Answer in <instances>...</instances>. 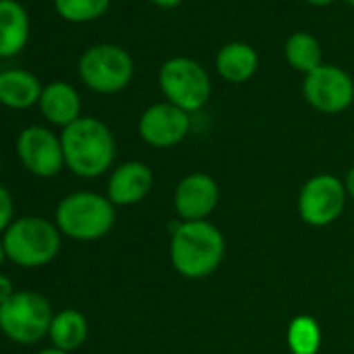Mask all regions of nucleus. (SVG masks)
Listing matches in <instances>:
<instances>
[{"mask_svg":"<svg viewBox=\"0 0 354 354\" xmlns=\"http://www.w3.org/2000/svg\"><path fill=\"white\" fill-rule=\"evenodd\" d=\"M152 184L154 177L146 162L127 160L111 173L106 186V198L115 207H131L148 196Z\"/></svg>","mask_w":354,"mask_h":354,"instance_id":"13","label":"nucleus"},{"mask_svg":"<svg viewBox=\"0 0 354 354\" xmlns=\"http://www.w3.org/2000/svg\"><path fill=\"white\" fill-rule=\"evenodd\" d=\"M13 294H15V288H13L11 277H7V275L0 273V304L7 302Z\"/></svg>","mask_w":354,"mask_h":354,"instance_id":"23","label":"nucleus"},{"mask_svg":"<svg viewBox=\"0 0 354 354\" xmlns=\"http://www.w3.org/2000/svg\"><path fill=\"white\" fill-rule=\"evenodd\" d=\"M15 205L11 192L0 184V234H5L7 227L15 221Z\"/></svg>","mask_w":354,"mask_h":354,"instance_id":"22","label":"nucleus"},{"mask_svg":"<svg viewBox=\"0 0 354 354\" xmlns=\"http://www.w3.org/2000/svg\"><path fill=\"white\" fill-rule=\"evenodd\" d=\"M65 167L77 177H98L115 160V138L111 129L94 117H80L61 133Z\"/></svg>","mask_w":354,"mask_h":354,"instance_id":"2","label":"nucleus"},{"mask_svg":"<svg viewBox=\"0 0 354 354\" xmlns=\"http://www.w3.org/2000/svg\"><path fill=\"white\" fill-rule=\"evenodd\" d=\"M140 136L154 148H169L180 144L190 131V113L171 102H158L140 117Z\"/></svg>","mask_w":354,"mask_h":354,"instance_id":"11","label":"nucleus"},{"mask_svg":"<svg viewBox=\"0 0 354 354\" xmlns=\"http://www.w3.org/2000/svg\"><path fill=\"white\" fill-rule=\"evenodd\" d=\"M30 40V17L17 0H0V59L19 55Z\"/></svg>","mask_w":354,"mask_h":354,"instance_id":"15","label":"nucleus"},{"mask_svg":"<svg viewBox=\"0 0 354 354\" xmlns=\"http://www.w3.org/2000/svg\"><path fill=\"white\" fill-rule=\"evenodd\" d=\"M158 84L167 102L186 113L203 109L211 96V80L203 65L188 57H173L162 63Z\"/></svg>","mask_w":354,"mask_h":354,"instance_id":"6","label":"nucleus"},{"mask_svg":"<svg viewBox=\"0 0 354 354\" xmlns=\"http://www.w3.org/2000/svg\"><path fill=\"white\" fill-rule=\"evenodd\" d=\"M44 119H48L53 125L67 127L80 119L82 113V100L77 90L67 82H53L44 86L40 102H38Z\"/></svg>","mask_w":354,"mask_h":354,"instance_id":"14","label":"nucleus"},{"mask_svg":"<svg viewBox=\"0 0 354 354\" xmlns=\"http://www.w3.org/2000/svg\"><path fill=\"white\" fill-rule=\"evenodd\" d=\"M38 354H69V352H63V350H59V348H44V350H40Z\"/></svg>","mask_w":354,"mask_h":354,"instance_id":"27","label":"nucleus"},{"mask_svg":"<svg viewBox=\"0 0 354 354\" xmlns=\"http://www.w3.org/2000/svg\"><path fill=\"white\" fill-rule=\"evenodd\" d=\"M48 337L55 348L63 352H73L88 337V319L84 317V313L75 308H65L61 313H55L48 329Z\"/></svg>","mask_w":354,"mask_h":354,"instance_id":"18","label":"nucleus"},{"mask_svg":"<svg viewBox=\"0 0 354 354\" xmlns=\"http://www.w3.org/2000/svg\"><path fill=\"white\" fill-rule=\"evenodd\" d=\"M40 80L24 69H7L0 71V104L24 111L40 102L42 96Z\"/></svg>","mask_w":354,"mask_h":354,"instance_id":"16","label":"nucleus"},{"mask_svg":"<svg viewBox=\"0 0 354 354\" xmlns=\"http://www.w3.org/2000/svg\"><path fill=\"white\" fill-rule=\"evenodd\" d=\"M219 205V186L207 173H190L177 184L175 211L184 221H205Z\"/></svg>","mask_w":354,"mask_h":354,"instance_id":"12","label":"nucleus"},{"mask_svg":"<svg viewBox=\"0 0 354 354\" xmlns=\"http://www.w3.org/2000/svg\"><path fill=\"white\" fill-rule=\"evenodd\" d=\"M346 3H348V5H352V7H354V0H346Z\"/></svg>","mask_w":354,"mask_h":354,"instance_id":"29","label":"nucleus"},{"mask_svg":"<svg viewBox=\"0 0 354 354\" xmlns=\"http://www.w3.org/2000/svg\"><path fill=\"white\" fill-rule=\"evenodd\" d=\"M111 0H55V11L71 24H88L102 17Z\"/></svg>","mask_w":354,"mask_h":354,"instance_id":"21","label":"nucleus"},{"mask_svg":"<svg viewBox=\"0 0 354 354\" xmlns=\"http://www.w3.org/2000/svg\"><path fill=\"white\" fill-rule=\"evenodd\" d=\"M346 196V188L337 177L315 175L300 190L298 213L304 223L313 227H325L342 215Z\"/></svg>","mask_w":354,"mask_h":354,"instance_id":"8","label":"nucleus"},{"mask_svg":"<svg viewBox=\"0 0 354 354\" xmlns=\"http://www.w3.org/2000/svg\"><path fill=\"white\" fill-rule=\"evenodd\" d=\"M344 188H346V194L354 198V167H352V169L348 171V175H346V182H344Z\"/></svg>","mask_w":354,"mask_h":354,"instance_id":"24","label":"nucleus"},{"mask_svg":"<svg viewBox=\"0 0 354 354\" xmlns=\"http://www.w3.org/2000/svg\"><path fill=\"white\" fill-rule=\"evenodd\" d=\"M169 254L177 273L201 279L219 269L225 254V240L209 221H182L171 236Z\"/></svg>","mask_w":354,"mask_h":354,"instance_id":"1","label":"nucleus"},{"mask_svg":"<svg viewBox=\"0 0 354 354\" xmlns=\"http://www.w3.org/2000/svg\"><path fill=\"white\" fill-rule=\"evenodd\" d=\"M7 261V252H5V246H3V240H0V267Z\"/></svg>","mask_w":354,"mask_h":354,"instance_id":"28","label":"nucleus"},{"mask_svg":"<svg viewBox=\"0 0 354 354\" xmlns=\"http://www.w3.org/2000/svg\"><path fill=\"white\" fill-rule=\"evenodd\" d=\"M17 156L21 165L36 177L50 180L65 169L61 138L42 125H30L17 136Z\"/></svg>","mask_w":354,"mask_h":354,"instance_id":"9","label":"nucleus"},{"mask_svg":"<svg viewBox=\"0 0 354 354\" xmlns=\"http://www.w3.org/2000/svg\"><path fill=\"white\" fill-rule=\"evenodd\" d=\"M55 223L71 240L94 242L113 230L115 205L96 192H73L57 205Z\"/></svg>","mask_w":354,"mask_h":354,"instance_id":"4","label":"nucleus"},{"mask_svg":"<svg viewBox=\"0 0 354 354\" xmlns=\"http://www.w3.org/2000/svg\"><path fill=\"white\" fill-rule=\"evenodd\" d=\"M0 173H3V160H0Z\"/></svg>","mask_w":354,"mask_h":354,"instance_id":"30","label":"nucleus"},{"mask_svg":"<svg viewBox=\"0 0 354 354\" xmlns=\"http://www.w3.org/2000/svg\"><path fill=\"white\" fill-rule=\"evenodd\" d=\"M53 317V306L42 294L21 290L0 304V331L15 344H36L48 335Z\"/></svg>","mask_w":354,"mask_h":354,"instance_id":"5","label":"nucleus"},{"mask_svg":"<svg viewBox=\"0 0 354 354\" xmlns=\"http://www.w3.org/2000/svg\"><path fill=\"white\" fill-rule=\"evenodd\" d=\"M82 82L98 94H115L127 88L133 77V61L127 50L115 44H96L80 59Z\"/></svg>","mask_w":354,"mask_h":354,"instance_id":"7","label":"nucleus"},{"mask_svg":"<svg viewBox=\"0 0 354 354\" xmlns=\"http://www.w3.org/2000/svg\"><path fill=\"white\" fill-rule=\"evenodd\" d=\"M308 5H315V7H327L331 3H335V0H306Z\"/></svg>","mask_w":354,"mask_h":354,"instance_id":"26","label":"nucleus"},{"mask_svg":"<svg viewBox=\"0 0 354 354\" xmlns=\"http://www.w3.org/2000/svg\"><path fill=\"white\" fill-rule=\"evenodd\" d=\"M302 92L306 102L327 115L346 111L354 100L352 77L333 65H321L304 77Z\"/></svg>","mask_w":354,"mask_h":354,"instance_id":"10","label":"nucleus"},{"mask_svg":"<svg viewBox=\"0 0 354 354\" xmlns=\"http://www.w3.org/2000/svg\"><path fill=\"white\" fill-rule=\"evenodd\" d=\"M288 346L294 354H317L321 346V329L313 317L300 315L288 327Z\"/></svg>","mask_w":354,"mask_h":354,"instance_id":"20","label":"nucleus"},{"mask_svg":"<svg viewBox=\"0 0 354 354\" xmlns=\"http://www.w3.org/2000/svg\"><path fill=\"white\" fill-rule=\"evenodd\" d=\"M0 240L7 259L24 269L44 267L61 252V232L57 223L36 215L15 219Z\"/></svg>","mask_w":354,"mask_h":354,"instance_id":"3","label":"nucleus"},{"mask_svg":"<svg viewBox=\"0 0 354 354\" xmlns=\"http://www.w3.org/2000/svg\"><path fill=\"white\" fill-rule=\"evenodd\" d=\"M215 67L219 75L230 84L248 82L259 69V55L246 42H230L225 44L215 59Z\"/></svg>","mask_w":354,"mask_h":354,"instance_id":"17","label":"nucleus"},{"mask_svg":"<svg viewBox=\"0 0 354 354\" xmlns=\"http://www.w3.org/2000/svg\"><path fill=\"white\" fill-rule=\"evenodd\" d=\"M152 3H154L156 7H162V9H173V7H177V5H182L184 0H152Z\"/></svg>","mask_w":354,"mask_h":354,"instance_id":"25","label":"nucleus"},{"mask_svg":"<svg viewBox=\"0 0 354 354\" xmlns=\"http://www.w3.org/2000/svg\"><path fill=\"white\" fill-rule=\"evenodd\" d=\"M286 61L290 63L292 69L308 75L310 71L319 69L323 63V53L321 44L315 36L306 32H296L288 38L286 42Z\"/></svg>","mask_w":354,"mask_h":354,"instance_id":"19","label":"nucleus"}]
</instances>
